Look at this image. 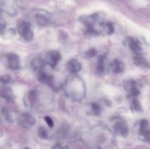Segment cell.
I'll return each instance as SVG.
<instances>
[{
	"label": "cell",
	"instance_id": "obj_22",
	"mask_svg": "<svg viewBox=\"0 0 150 149\" xmlns=\"http://www.w3.org/2000/svg\"><path fill=\"white\" fill-rule=\"evenodd\" d=\"M12 78L10 76L4 74V75L0 76V83H3V84H7L11 82Z\"/></svg>",
	"mask_w": 150,
	"mask_h": 149
},
{
	"label": "cell",
	"instance_id": "obj_6",
	"mask_svg": "<svg viewBox=\"0 0 150 149\" xmlns=\"http://www.w3.org/2000/svg\"><path fill=\"white\" fill-rule=\"evenodd\" d=\"M61 58L62 56L59 52L57 51H50L45 56V63L51 67L54 68L59 64Z\"/></svg>",
	"mask_w": 150,
	"mask_h": 149
},
{
	"label": "cell",
	"instance_id": "obj_9",
	"mask_svg": "<svg viewBox=\"0 0 150 149\" xmlns=\"http://www.w3.org/2000/svg\"><path fill=\"white\" fill-rule=\"evenodd\" d=\"M50 18H51V15L48 12L45 10H40L35 15V20L40 26H44L48 24L50 21Z\"/></svg>",
	"mask_w": 150,
	"mask_h": 149
},
{
	"label": "cell",
	"instance_id": "obj_13",
	"mask_svg": "<svg viewBox=\"0 0 150 149\" xmlns=\"http://www.w3.org/2000/svg\"><path fill=\"white\" fill-rule=\"evenodd\" d=\"M133 62L136 66L142 67V68L146 69L150 67V62L142 55L136 56L133 58Z\"/></svg>",
	"mask_w": 150,
	"mask_h": 149
},
{
	"label": "cell",
	"instance_id": "obj_18",
	"mask_svg": "<svg viewBox=\"0 0 150 149\" xmlns=\"http://www.w3.org/2000/svg\"><path fill=\"white\" fill-rule=\"evenodd\" d=\"M103 32L107 34H112L114 32V27L111 22H105L103 25Z\"/></svg>",
	"mask_w": 150,
	"mask_h": 149
},
{
	"label": "cell",
	"instance_id": "obj_4",
	"mask_svg": "<svg viewBox=\"0 0 150 149\" xmlns=\"http://www.w3.org/2000/svg\"><path fill=\"white\" fill-rule=\"evenodd\" d=\"M18 32L22 39L26 42H30L34 38V32L32 31L30 23L23 22L19 25L18 28Z\"/></svg>",
	"mask_w": 150,
	"mask_h": 149
},
{
	"label": "cell",
	"instance_id": "obj_19",
	"mask_svg": "<svg viewBox=\"0 0 150 149\" xmlns=\"http://www.w3.org/2000/svg\"><path fill=\"white\" fill-rule=\"evenodd\" d=\"M1 115L4 117V119L8 122H12L13 121V115H12L11 112L8 108H3L1 110Z\"/></svg>",
	"mask_w": 150,
	"mask_h": 149
},
{
	"label": "cell",
	"instance_id": "obj_2",
	"mask_svg": "<svg viewBox=\"0 0 150 149\" xmlns=\"http://www.w3.org/2000/svg\"><path fill=\"white\" fill-rule=\"evenodd\" d=\"M111 125L114 132L117 135L122 137H127L129 133V128L127 122L121 117H114L111 119Z\"/></svg>",
	"mask_w": 150,
	"mask_h": 149
},
{
	"label": "cell",
	"instance_id": "obj_26",
	"mask_svg": "<svg viewBox=\"0 0 150 149\" xmlns=\"http://www.w3.org/2000/svg\"><path fill=\"white\" fill-rule=\"evenodd\" d=\"M44 120H45L47 125H48L50 128H52V127H54V121H53L52 118H50L49 116H45V118H44Z\"/></svg>",
	"mask_w": 150,
	"mask_h": 149
},
{
	"label": "cell",
	"instance_id": "obj_8",
	"mask_svg": "<svg viewBox=\"0 0 150 149\" xmlns=\"http://www.w3.org/2000/svg\"><path fill=\"white\" fill-rule=\"evenodd\" d=\"M7 67L12 70H19L21 67V61L18 56L16 53H10L7 55Z\"/></svg>",
	"mask_w": 150,
	"mask_h": 149
},
{
	"label": "cell",
	"instance_id": "obj_16",
	"mask_svg": "<svg viewBox=\"0 0 150 149\" xmlns=\"http://www.w3.org/2000/svg\"><path fill=\"white\" fill-rule=\"evenodd\" d=\"M105 57L100 56L98 58V64H97V71L100 74H102L104 72L105 68Z\"/></svg>",
	"mask_w": 150,
	"mask_h": 149
},
{
	"label": "cell",
	"instance_id": "obj_5",
	"mask_svg": "<svg viewBox=\"0 0 150 149\" xmlns=\"http://www.w3.org/2000/svg\"><path fill=\"white\" fill-rule=\"evenodd\" d=\"M18 124L23 129H30L35 124V118L29 112L21 114L18 118Z\"/></svg>",
	"mask_w": 150,
	"mask_h": 149
},
{
	"label": "cell",
	"instance_id": "obj_27",
	"mask_svg": "<svg viewBox=\"0 0 150 149\" xmlns=\"http://www.w3.org/2000/svg\"><path fill=\"white\" fill-rule=\"evenodd\" d=\"M24 149H30V148H25Z\"/></svg>",
	"mask_w": 150,
	"mask_h": 149
},
{
	"label": "cell",
	"instance_id": "obj_1",
	"mask_svg": "<svg viewBox=\"0 0 150 149\" xmlns=\"http://www.w3.org/2000/svg\"><path fill=\"white\" fill-rule=\"evenodd\" d=\"M64 89L67 96L74 99H82L86 93L84 83L78 76L70 77L64 84Z\"/></svg>",
	"mask_w": 150,
	"mask_h": 149
},
{
	"label": "cell",
	"instance_id": "obj_12",
	"mask_svg": "<svg viewBox=\"0 0 150 149\" xmlns=\"http://www.w3.org/2000/svg\"><path fill=\"white\" fill-rule=\"evenodd\" d=\"M67 70L71 74H76L81 70V64L77 59H70L67 64Z\"/></svg>",
	"mask_w": 150,
	"mask_h": 149
},
{
	"label": "cell",
	"instance_id": "obj_10",
	"mask_svg": "<svg viewBox=\"0 0 150 149\" xmlns=\"http://www.w3.org/2000/svg\"><path fill=\"white\" fill-rule=\"evenodd\" d=\"M109 70L111 73L118 74L123 72L125 70V65L122 61L119 59H114L109 65Z\"/></svg>",
	"mask_w": 150,
	"mask_h": 149
},
{
	"label": "cell",
	"instance_id": "obj_23",
	"mask_svg": "<svg viewBox=\"0 0 150 149\" xmlns=\"http://www.w3.org/2000/svg\"><path fill=\"white\" fill-rule=\"evenodd\" d=\"M5 27H6V23L5 20L1 18L0 16V35L4 34V30H5Z\"/></svg>",
	"mask_w": 150,
	"mask_h": 149
},
{
	"label": "cell",
	"instance_id": "obj_24",
	"mask_svg": "<svg viewBox=\"0 0 150 149\" xmlns=\"http://www.w3.org/2000/svg\"><path fill=\"white\" fill-rule=\"evenodd\" d=\"M95 55H96V51L94 48H91L86 52V57L87 58H92Z\"/></svg>",
	"mask_w": 150,
	"mask_h": 149
},
{
	"label": "cell",
	"instance_id": "obj_14",
	"mask_svg": "<svg viewBox=\"0 0 150 149\" xmlns=\"http://www.w3.org/2000/svg\"><path fill=\"white\" fill-rule=\"evenodd\" d=\"M0 96L5 100H11L13 97V91L7 86H1L0 88Z\"/></svg>",
	"mask_w": 150,
	"mask_h": 149
},
{
	"label": "cell",
	"instance_id": "obj_17",
	"mask_svg": "<svg viewBox=\"0 0 150 149\" xmlns=\"http://www.w3.org/2000/svg\"><path fill=\"white\" fill-rule=\"evenodd\" d=\"M130 109L133 112H140L142 110V105H141L139 99H137L136 98H133L131 102V105H130Z\"/></svg>",
	"mask_w": 150,
	"mask_h": 149
},
{
	"label": "cell",
	"instance_id": "obj_20",
	"mask_svg": "<svg viewBox=\"0 0 150 149\" xmlns=\"http://www.w3.org/2000/svg\"><path fill=\"white\" fill-rule=\"evenodd\" d=\"M38 134L40 138L42 139V140L48 139V131H47V129H45V127H40L38 130Z\"/></svg>",
	"mask_w": 150,
	"mask_h": 149
},
{
	"label": "cell",
	"instance_id": "obj_3",
	"mask_svg": "<svg viewBox=\"0 0 150 149\" xmlns=\"http://www.w3.org/2000/svg\"><path fill=\"white\" fill-rule=\"evenodd\" d=\"M124 87L128 93V97L136 98L141 93L140 83L134 80H126L124 83Z\"/></svg>",
	"mask_w": 150,
	"mask_h": 149
},
{
	"label": "cell",
	"instance_id": "obj_11",
	"mask_svg": "<svg viewBox=\"0 0 150 149\" xmlns=\"http://www.w3.org/2000/svg\"><path fill=\"white\" fill-rule=\"evenodd\" d=\"M128 45L130 47V50L136 54V56H140L144 53L143 48H142V45L139 42L137 39L135 38H130L128 39Z\"/></svg>",
	"mask_w": 150,
	"mask_h": 149
},
{
	"label": "cell",
	"instance_id": "obj_15",
	"mask_svg": "<svg viewBox=\"0 0 150 149\" xmlns=\"http://www.w3.org/2000/svg\"><path fill=\"white\" fill-rule=\"evenodd\" d=\"M28 103L30 107L34 106L38 99V93L37 91H30L27 96Z\"/></svg>",
	"mask_w": 150,
	"mask_h": 149
},
{
	"label": "cell",
	"instance_id": "obj_28",
	"mask_svg": "<svg viewBox=\"0 0 150 149\" xmlns=\"http://www.w3.org/2000/svg\"><path fill=\"white\" fill-rule=\"evenodd\" d=\"M0 15H1V10H0Z\"/></svg>",
	"mask_w": 150,
	"mask_h": 149
},
{
	"label": "cell",
	"instance_id": "obj_25",
	"mask_svg": "<svg viewBox=\"0 0 150 149\" xmlns=\"http://www.w3.org/2000/svg\"><path fill=\"white\" fill-rule=\"evenodd\" d=\"M52 149H69V146L63 143H58V144H56L52 148Z\"/></svg>",
	"mask_w": 150,
	"mask_h": 149
},
{
	"label": "cell",
	"instance_id": "obj_7",
	"mask_svg": "<svg viewBox=\"0 0 150 149\" xmlns=\"http://www.w3.org/2000/svg\"><path fill=\"white\" fill-rule=\"evenodd\" d=\"M139 135L143 140L150 143V127L148 121L143 119L139 124Z\"/></svg>",
	"mask_w": 150,
	"mask_h": 149
},
{
	"label": "cell",
	"instance_id": "obj_21",
	"mask_svg": "<svg viewBox=\"0 0 150 149\" xmlns=\"http://www.w3.org/2000/svg\"><path fill=\"white\" fill-rule=\"evenodd\" d=\"M91 108H92V112H93V113L95 114V115H100V114L101 108H100V105H98V104L95 103V102H94V103H92V104H91Z\"/></svg>",
	"mask_w": 150,
	"mask_h": 149
}]
</instances>
